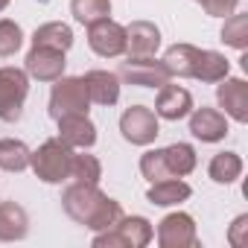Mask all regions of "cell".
<instances>
[{
  "instance_id": "cell-1",
  "label": "cell",
  "mask_w": 248,
  "mask_h": 248,
  "mask_svg": "<svg viewBox=\"0 0 248 248\" xmlns=\"http://www.w3.org/2000/svg\"><path fill=\"white\" fill-rule=\"evenodd\" d=\"M62 207L76 225H85L93 233L108 231L123 219V204L108 193H102L99 184H82V181L67 184L62 193Z\"/></svg>"
},
{
  "instance_id": "cell-2",
  "label": "cell",
  "mask_w": 248,
  "mask_h": 248,
  "mask_svg": "<svg viewBox=\"0 0 248 248\" xmlns=\"http://www.w3.org/2000/svg\"><path fill=\"white\" fill-rule=\"evenodd\" d=\"M73 152L67 143H62L59 138L44 140L35 152H30V170L44 181V184H62L70 181V161Z\"/></svg>"
},
{
  "instance_id": "cell-3",
  "label": "cell",
  "mask_w": 248,
  "mask_h": 248,
  "mask_svg": "<svg viewBox=\"0 0 248 248\" xmlns=\"http://www.w3.org/2000/svg\"><path fill=\"white\" fill-rule=\"evenodd\" d=\"M155 236V228L146 216H126L108 228V231H99L93 233V248H146Z\"/></svg>"
},
{
  "instance_id": "cell-4",
  "label": "cell",
  "mask_w": 248,
  "mask_h": 248,
  "mask_svg": "<svg viewBox=\"0 0 248 248\" xmlns=\"http://www.w3.org/2000/svg\"><path fill=\"white\" fill-rule=\"evenodd\" d=\"M30 96V76L24 67H0V120L18 123L24 117V102Z\"/></svg>"
},
{
  "instance_id": "cell-5",
  "label": "cell",
  "mask_w": 248,
  "mask_h": 248,
  "mask_svg": "<svg viewBox=\"0 0 248 248\" xmlns=\"http://www.w3.org/2000/svg\"><path fill=\"white\" fill-rule=\"evenodd\" d=\"M88 108H91V96L82 76H62L53 82L50 102H47V111L53 120L64 114H88Z\"/></svg>"
},
{
  "instance_id": "cell-6",
  "label": "cell",
  "mask_w": 248,
  "mask_h": 248,
  "mask_svg": "<svg viewBox=\"0 0 248 248\" xmlns=\"http://www.w3.org/2000/svg\"><path fill=\"white\" fill-rule=\"evenodd\" d=\"M120 135L132 146H149L161 135V123L158 114L146 105H129L120 114Z\"/></svg>"
},
{
  "instance_id": "cell-7",
  "label": "cell",
  "mask_w": 248,
  "mask_h": 248,
  "mask_svg": "<svg viewBox=\"0 0 248 248\" xmlns=\"http://www.w3.org/2000/svg\"><path fill=\"white\" fill-rule=\"evenodd\" d=\"M117 76L129 85H138V88H161V85L172 82V73L155 56H129L120 64Z\"/></svg>"
},
{
  "instance_id": "cell-8",
  "label": "cell",
  "mask_w": 248,
  "mask_h": 248,
  "mask_svg": "<svg viewBox=\"0 0 248 248\" xmlns=\"http://www.w3.org/2000/svg\"><path fill=\"white\" fill-rule=\"evenodd\" d=\"M158 245L161 248H196L199 245V231H196V219L184 210L167 213L158 222Z\"/></svg>"
},
{
  "instance_id": "cell-9",
  "label": "cell",
  "mask_w": 248,
  "mask_h": 248,
  "mask_svg": "<svg viewBox=\"0 0 248 248\" xmlns=\"http://www.w3.org/2000/svg\"><path fill=\"white\" fill-rule=\"evenodd\" d=\"M88 47L99 56V59H120L126 56V27L102 18L96 24L88 27Z\"/></svg>"
},
{
  "instance_id": "cell-10",
  "label": "cell",
  "mask_w": 248,
  "mask_h": 248,
  "mask_svg": "<svg viewBox=\"0 0 248 248\" xmlns=\"http://www.w3.org/2000/svg\"><path fill=\"white\" fill-rule=\"evenodd\" d=\"M216 102L222 108V114L239 126L248 123V82L239 76H225L216 82Z\"/></svg>"
},
{
  "instance_id": "cell-11",
  "label": "cell",
  "mask_w": 248,
  "mask_h": 248,
  "mask_svg": "<svg viewBox=\"0 0 248 248\" xmlns=\"http://www.w3.org/2000/svg\"><path fill=\"white\" fill-rule=\"evenodd\" d=\"M190 135L202 143H219L228 138V117L219 108H193L190 114Z\"/></svg>"
},
{
  "instance_id": "cell-12",
  "label": "cell",
  "mask_w": 248,
  "mask_h": 248,
  "mask_svg": "<svg viewBox=\"0 0 248 248\" xmlns=\"http://www.w3.org/2000/svg\"><path fill=\"white\" fill-rule=\"evenodd\" d=\"M64 53L59 50H47V47H32L24 59V70L30 79H38V82H56L64 76Z\"/></svg>"
},
{
  "instance_id": "cell-13",
  "label": "cell",
  "mask_w": 248,
  "mask_h": 248,
  "mask_svg": "<svg viewBox=\"0 0 248 248\" xmlns=\"http://www.w3.org/2000/svg\"><path fill=\"white\" fill-rule=\"evenodd\" d=\"M193 111V93L181 85H161L158 88V96H155V114L161 120H170V123H178L184 120L187 114Z\"/></svg>"
},
{
  "instance_id": "cell-14",
  "label": "cell",
  "mask_w": 248,
  "mask_h": 248,
  "mask_svg": "<svg viewBox=\"0 0 248 248\" xmlns=\"http://www.w3.org/2000/svg\"><path fill=\"white\" fill-rule=\"evenodd\" d=\"M59 123V140L70 149H91L96 143V126L88 114H64Z\"/></svg>"
},
{
  "instance_id": "cell-15",
  "label": "cell",
  "mask_w": 248,
  "mask_h": 248,
  "mask_svg": "<svg viewBox=\"0 0 248 248\" xmlns=\"http://www.w3.org/2000/svg\"><path fill=\"white\" fill-rule=\"evenodd\" d=\"M161 47V30L152 21H132L126 27V56H155Z\"/></svg>"
},
{
  "instance_id": "cell-16",
  "label": "cell",
  "mask_w": 248,
  "mask_h": 248,
  "mask_svg": "<svg viewBox=\"0 0 248 248\" xmlns=\"http://www.w3.org/2000/svg\"><path fill=\"white\" fill-rule=\"evenodd\" d=\"M82 79H85V88H88L91 102L105 105V108L117 105V99H120V76L114 70H99L96 67V70H88Z\"/></svg>"
},
{
  "instance_id": "cell-17",
  "label": "cell",
  "mask_w": 248,
  "mask_h": 248,
  "mask_svg": "<svg viewBox=\"0 0 248 248\" xmlns=\"http://www.w3.org/2000/svg\"><path fill=\"white\" fill-rule=\"evenodd\" d=\"M30 233V213L18 202H0V242H21Z\"/></svg>"
},
{
  "instance_id": "cell-18",
  "label": "cell",
  "mask_w": 248,
  "mask_h": 248,
  "mask_svg": "<svg viewBox=\"0 0 248 248\" xmlns=\"http://www.w3.org/2000/svg\"><path fill=\"white\" fill-rule=\"evenodd\" d=\"M193 196V187L184 178H164V181H152V187L146 190L149 204L155 207H175L181 202H187Z\"/></svg>"
},
{
  "instance_id": "cell-19",
  "label": "cell",
  "mask_w": 248,
  "mask_h": 248,
  "mask_svg": "<svg viewBox=\"0 0 248 248\" xmlns=\"http://www.w3.org/2000/svg\"><path fill=\"white\" fill-rule=\"evenodd\" d=\"M32 47H47V50L67 53L73 47V30L64 21H47L32 32Z\"/></svg>"
},
{
  "instance_id": "cell-20",
  "label": "cell",
  "mask_w": 248,
  "mask_h": 248,
  "mask_svg": "<svg viewBox=\"0 0 248 248\" xmlns=\"http://www.w3.org/2000/svg\"><path fill=\"white\" fill-rule=\"evenodd\" d=\"M161 62L167 64V70H170L172 76H178V79H193V76H196V62H199V47H193V44H172V47L164 53Z\"/></svg>"
},
{
  "instance_id": "cell-21",
  "label": "cell",
  "mask_w": 248,
  "mask_h": 248,
  "mask_svg": "<svg viewBox=\"0 0 248 248\" xmlns=\"http://www.w3.org/2000/svg\"><path fill=\"white\" fill-rule=\"evenodd\" d=\"M231 73V62L219 53V50H199V62H196V76L199 82L216 85L219 79H225Z\"/></svg>"
},
{
  "instance_id": "cell-22",
  "label": "cell",
  "mask_w": 248,
  "mask_h": 248,
  "mask_svg": "<svg viewBox=\"0 0 248 248\" xmlns=\"http://www.w3.org/2000/svg\"><path fill=\"white\" fill-rule=\"evenodd\" d=\"M207 175L213 184H233L239 175H242V158L231 149L225 152H216L207 164Z\"/></svg>"
},
{
  "instance_id": "cell-23",
  "label": "cell",
  "mask_w": 248,
  "mask_h": 248,
  "mask_svg": "<svg viewBox=\"0 0 248 248\" xmlns=\"http://www.w3.org/2000/svg\"><path fill=\"white\" fill-rule=\"evenodd\" d=\"M164 161H167L172 178H187V175L196 170L199 155H196V149H193L190 143H170V146L164 149Z\"/></svg>"
},
{
  "instance_id": "cell-24",
  "label": "cell",
  "mask_w": 248,
  "mask_h": 248,
  "mask_svg": "<svg viewBox=\"0 0 248 248\" xmlns=\"http://www.w3.org/2000/svg\"><path fill=\"white\" fill-rule=\"evenodd\" d=\"M30 146L18 138H3L0 140V170L3 172H24L30 170Z\"/></svg>"
},
{
  "instance_id": "cell-25",
  "label": "cell",
  "mask_w": 248,
  "mask_h": 248,
  "mask_svg": "<svg viewBox=\"0 0 248 248\" xmlns=\"http://www.w3.org/2000/svg\"><path fill=\"white\" fill-rule=\"evenodd\" d=\"M102 178V164L96 155H88L85 149L73 152L70 161V181H82V184H99Z\"/></svg>"
},
{
  "instance_id": "cell-26",
  "label": "cell",
  "mask_w": 248,
  "mask_h": 248,
  "mask_svg": "<svg viewBox=\"0 0 248 248\" xmlns=\"http://www.w3.org/2000/svg\"><path fill=\"white\" fill-rule=\"evenodd\" d=\"M70 15L76 24L91 27L102 18H111V0H70Z\"/></svg>"
},
{
  "instance_id": "cell-27",
  "label": "cell",
  "mask_w": 248,
  "mask_h": 248,
  "mask_svg": "<svg viewBox=\"0 0 248 248\" xmlns=\"http://www.w3.org/2000/svg\"><path fill=\"white\" fill-rule=\"evenodd\" d=\"M219 35H222V41H225L228 47H233V50L242 53V50L248 47V15H242V12L228 15Z\"/></svg>"
},
{
  "instance_id": "cell-28",
  "label": "cell",
  "mask_w": 248,
  "mask_h": 248,
  "mask_svg": "<svg viewBox=\"0 0 248 248\" xmlns=\"http://www.w3.org/2000/svg\"><path fill=\"white\" fill-rule=\"evenodd\" d=\"M24 47V30L12 18H0V59H9Z\"/></svg>"
},
{
  "instance_id": "cell-29",
  "label": "cell",
  "mask_w": 248,
  "mask_h": 248,
  "mask_svg": "<svg viewBox=\"0 0 248 248\" xmlns=\"http://www.w3.org/2000/svg\"><path fill=\"white\" fill-rule=\"evenodd\" d=\"M140 175L152 184V181H164V178H172L170 175V167L164 161V149H149L140 155Z\"/></svg>"
},
{
  "instance_id": "cell-30",
  "label": "cell",
  "mask_w": 248,
  "mask_h": 248,
  "mask_svg": "<svg viewBox=\"0 0 248 248\" xmlns=\"http://www.w3.org/2000/svg\"><path fill=\"white\" fill-rule=\"evenodd\" d=\"M199 6H202L210 18H228V15H233V12H236L239 0H202Z\"/></svg>"
},
{
  "instance_id": "cell-31",
  "label": "cell",
  "mask_w": 248,
  "mask_h": 248,
  "mask_svg": "<svg viewBox=\"0 0 248 248\" xmlns=\"http://www.w3.org/2000/svg\"><path fill=\"white\" fill-rule=\"evenodd\" d=\"M228 242H231L233 248H242V245L248 242V213H239V216L231 222V228H228Z\"/></svg>"
},
{
  "instance_id": "cell-32",
  "label": "cell",
  "mask_w": 248,
  "mask_h": 248,
  "mask_svg": "<svg viewBox=\"0 0 248 248\" xmlns=\"http://www.w3.org/2000/svg\"><path fill=\"white\" fill-rule=\"evenodd\" d=\"M9 3H12V0H0V12H3V9H6Z\"/></svg>"
},
{
  "instance_id": "cell-33",
  "label": "cell",
  "mask_w": 248,
  "mask_h": 248,
  "mask_svg": "<svg viewBox=\"0 0 248 248\" xmlns=\"http://www.w3.org/2000/svg\"><path fill=\"white\" fill-rule=\"evenodd\" d=\"M196 3H202V0H196Z\"/></svg>"
}]
</instances>
